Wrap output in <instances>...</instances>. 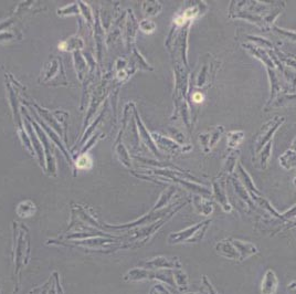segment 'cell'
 Here are the masks:
<instances>
[{"instance_id": "6da1fadb", "label": "cell", "mask_w": 296, "mask_h": 294, "mask_svg": "<svg viewBox=\"0 0 296 294\" xmlns=\"http://www.w3.org/2000/svg\"><path fill=\"white\" fill-rule=\"evenodd\" d=\"M211 224V220H205L203 223L192 225L183 231L171 233L168 238L170 243H180V242H198L206 235L208 227Z\"/></svg>"}, {"instance_id": "7a4b0ae2", "label": "cell", "mask_w": 296, "mask_h": 294, "mask_svg": "<svg viewBox=\"0 0 296 294\" xmlns=\"http://www.w3.org/2000/svg\"><path fill=\"white\" fill-rule=\"evenodd\" d=\"M284 121H285L284 117L275 116L273 119H271V121H268L264 125H262L261 130L257 134V137H255L254 139L255 151L260 152L268 142L271 141L273 134L277 132V130L280 128Z\"/></svg>"}, {"instance_id": "3957f363", "label": "cell", "mask_w": 296, "mask_h": 294, "mask_svg": "<svg viewBox=\"0 0 296 294\" xmlns=\"http://www.w3.org/2000/svg\"><path fill=\"white\" fill-rule=\"evenodd\" d=\"M212 195L214 199L217 200V203L221 206V208L224 209L226 212H231L232 207L229 203L227 192H226V185H225V179L221 176L217 179L213 180L212 183Z\"/></svg>"}, {"instance_id": "277c9868", "label": "cell", "mask_w": 296, "mask_h": 294, "mask_svg": "<svg viewBox=\"0 0 296 294\" xmlns=\"http://www.w3.org/2000/svg\"><path fill=\"white\" fill-rule=\"evenodd\" d=\"M224 132H225L224 126H217V128L212 129L211 131L201 133L199 135V141L203 151L205 153H209L212 150V147L216 146L217 142L220 139Z\"/></svg>"}, {"instance_id": "5b68a950", "label": "cell", "mask_w": 296, "mask_h": 294, "mask_svg": "<svg viewBox=\"0 0 296 294\" xmlns=\"http://www.w3.org/2000/svg\"><path fill=\"white\" fill-rule=\"evenodd\" d=\"M230 241L238 252L240 261H244V260H246L248 258L257 255V253L259 252L257 246H254L251 242L243 241V240L234 239V238H231Z\"/></svg>"}, {"instance_id": "8992f818", "label": "cell", "mask_w": 296, "mask_h": 294, "mask_svg": "<svg viewBox=\"0 0 296 294\" xmlns=\"http://www.w3.org/2000/svg\"><path fill=\"white\" fill-rule=\"evenodd\" d=\"M279 289V279L272 269H267L262 279L260 291L262 294H275Z\"/></svg>"}, {"instance_id": "52a82bcc", "label": "cell", "mask_w": 296, "mask_h": 294, "mask_svg": "<svg viewBox=\"0 0 296 294\" xmlns=\"http://www.w3.org/2000/svg\"><path fill=\"white\" fill-rule=\"evenodd\" d=\"M150 265L153 266L154 269H181L183 268V264L179 258H165V257H159L156 258L153 261L150 262Z\"/></svg>"}, {"instance_id": "ba28073f", "label": "cell", "mask_w": 296, "mask_h": 294, "mask_svg": "<svg viewBox=\"0 0 296 294\" xmlns=\"http://www.w3.org/2000/svg\"><path fill=\"white\" fill-rule=\"evenodd\" d=\"M237 172H238L239 180L242 183V185L244 186V188L248 189V192L250 193V195L261 196V192L257 187H255L251 176L249 175V173L243 168V166H242L241 164L237 165Z\"/></svg>"}, {"instance_id": "9c48e42d", "label": "cell", "mask_w": 296, "mask_h": 294, "mask_svg": "<svg viewBox=\"0 0 296 294\" xmlns=\"http://www.w3.org/2000/svg\"><path fill=\"white\" fill-rule=\"evenodd\" d=\"M216 251L219 256L224 257L226 259L229 260H238L239 259V255L237 250L233 247V244L231 243L230 240L228 239H224L219 241L216 244Z\"/></svg>"}, {"instance_id": "30bf717a", "label": "cell", "mask_w": 296, "mask_h": 294, "mask_svg": "<svg viewBox=\"0 0 296 294\" xmlns=\"http://www.w3.org/2000/svg\"><path fill=\"white\" fill-rule=\"evenodd\" d=\"M192 205L199 215L210 216L213 212L212 203L203 195H194L192 198Z\"/></svg>"}, {"instance_id": "8fae6325", "label": "cell", "mask_w": 296, "mask_h": 294, "mask_svg": "<svg viewBox=\"0 0 296 294\" xmlns=\"http://www.w3.org/2000/svg\"><path fill=\"white\" fill-rule=\"evenodd\" d=\"M279 160L280 165L286 170H292L296 168V153L292 150H288L284 154H282Z\"/></svg>"}, {"instance_id": "7c38bea8", "label": "cell", "mask_w": 296, "mask_h": 294, "mask_svg": "<svg viewBox=\"0 0 296 294\" xmlns=\"http://www.w3.org/2000/svg\"><path fill=\"white\" fill-rule=\"evenodd\" d=\"M172 275L175 285H176L179 290L186 291L188 289V286H189V278H188L187 273L181 269H176L172 272Z\"/></svg>"}, {"instance_id": "4fadbf2b", "label": "cell", "mask_w": 296, "mask_h": 294, "mask_svg": "<svg viewBox=\"0 0 296 294\" xmlns=\"http://www.w3.org/2000/svg\"><path fill=\"white\" fill-rule=\"evenodd\" d=\"M232 185L234 187L235 192H237V195L249 206L253 207V200L252 198H250V193H249L248 190L244 188V186L240 183V180L232 178Z\"/></svg>"}, {"instance_id": "5bb4252c", "label": "cell", "mask_w": 296, "mask_h": 294, "mask_svg": "<svg viewBox=\"0 0 296 294\" xmlns=\"http://www.w3.org/2000/svg\"><path fill=\"white\" fill-rule=\"evenodd\" d=\"M244 137V132L242 131H231L228 133L227 135V143L228 147L230 150L237 149V146L242 142Z\"/></svg>"}, {"instance_id": "9a60e30c", "label": "cell", "mask_w": 296, "mask_h": 294, "mask_svg": "<svg viewBox=\"0 0 296 294\" xmlns=\"http://www.w3.org/2000/svg\"><path fill=\"white\" fill-rule=\"evenodd\" d=\"M239 153H240L239 151H233L230 155L228 156V159L224 166V170H222V173L228 174V175H230V174L233 173L234 168L238 165V158L240 155Z\"/></svg>"}, {"instance_id": "2e32d148", "label": "cell", "mask_w": 296, "mask_h": 294, "mask_svg": "<svg viewBox=\"0 0 296 294\" xmlns=\"http://www.w3.org/2000/svg\"><path fill=\"white\" fill-rule=\"evenodd\" d=\"M272 145H273V139H271V141L268 142L263 149H262V152L260 153V168L261 169H265L268 165V160H270V157H271Z\"/></svg>"}, {"instance_id": "e0dca14e", "label": "cell", "mask_w": 296, "mask_h": 294, "mask_svg": "<svg viewBox=\"0 0 296 294\" xmlns=\"http://www.w3.org/2000/svg\"><path fill=\"white\" fill-rule=\"evenodd\" d=\"M92 165H93L92 158H91L90 155H87V154L81 156L78 159V162H77V167L80 169H90L91 167H92Z\"/></svg>"}, {"instance_id": "ac0fdd59", "label": "cell", "mask_w": 296, "mask_h": 294, "mask_svg": "<svg viewBox=\"0 0 296 294\" xmlns=\"http://www.w3.org/2000/svg\"><path fill=\"white\" fill-rule=\"evenodd\" d=\"M155 28H156V26H155V23L151 21V20H145V21L140 23V29L146 33H152L155 30Z\"/></svg>"}, {"instance_id": "d6986e66", "label": "cell", "mask_w": 296, "mask_h": 294, "mask_svg": "<svg viewBox=\"0 0 296 294\" xmlns=\"http://www.w3.org/2000/svg\"><path fill=\"white\" fill-rule=\"evenodd\" d=\"M203 283L205 285V288H206L208 294H219L217 292V290L214 289V286L212 285V283L210 282V280L208 279L207 276H204V278H203Z\"/></svg>"}, {"instance_id": "ffe728a7", "label": "cell", "mask_w": 296, "mask_h": 294, "mask_svg": "<svg viewBox=\"0 0 296 294\" xmlns=\"http://www.w3.org/2000/svg\"><path fill=\"white\" fill-rule=\"evenodd\" d=\"M274 29H275V31H278L281 36H284L287 39H291V40H293V41H296V32L287 31V30H284V29H280V28H277V27H275Z\"/></svg>"}, {"instance_id": "44dd1931", "label": "cell", "mask_w": 296, "mask_h": 294, "mask_svg": "<svg viewBox=\"0 0 296 294\" xmlns=\"http://www.w3.org/2000/svg\"><path fill=\"white\" fill-rule=\"evenodd\" d=\"M282 218L287 219V220L296 219V205L293 207V208H291L290 210H287L284 213H282Z\"/></svg>"}, {"instance_id": "7402d4cb", "label": "cell", "mask_w": 296, "mask_h": 294, "mask_svg": "<svg viewBox=\"0 0 296 294\" xmlns=\"http://www.w3.org/2000/svg\"><path fill=\"white\" fill-rule=\"evenodd\" d=\"M192 99H193V101H194V102L200 103V102H203L204 96H203V94H201V93H196V94H193Z\"/></svg>"}, {"instance_id": "603a6c76", "label": "cell", "mask_w": 296, "mask_h": 294, "mask_svg": "<svg viewBox=\"0 0 296 294\" xmlns=\"http://www.w3.org/2000/svg\"><path fill=\"white\" fill-rule=\"evenodd\" d=\"M292 151H294L296 153V137L294 138V141L292 142Z\"/></svg>"}, {"instance_id": "cb8c5ba5", "label": "cell", "mask_w": 296, "mask_h": 294, "mask_svg": "<svg viewBox=\"0 0 296 294\" xmlns=\"http://www.w3.org/2000/svg\"><path fill=\"white\" fill-rule=\"evenodd\" d=\"M65 45L66 43L65 42H61L59 44V49H61V50H65Z\"/></svg>"}, {"instance_id": "d4e9b609", "label": "cell", "mask_w": 296, "mask_h": 294, "mask_svg": "<svg viewBox=\"0 0 296 294\" xmlns=\"http://www.w3.org/2000/svg\"><path fill=\"white\" fill-rule=\"evenodd\" d=\"M290 227H291V228H293V227H296V220H295V222H294Z\"/></svg>"}, {"instance_id": "484cf974", "label": "cell", "mask_w": 296, "mask_h": 294, "mask_svg": "<svg viewBox=\"0 0 296 294\" xmlns=\"http://www.w3.org/2000/svg\"><path fill=\"white\" fill-rule=\"evenodd\" d=\"M185 294H201L199 292H192V293H185Z\"/></svg>"}, {"instance_id": "4316f807", "label": "cell", "mask_w": 296, "mask_h": 294, "mask_svg": "<svg viewBox=\"0 0 296 294\" xmlns=\"http://www.w3.org/2000/svg\"><path fill=\"white\" fill-rule=\"evenodd\" d=\"M294 185L296 186V175H295V177H294Z\"/></svg>"}]
</instances>
